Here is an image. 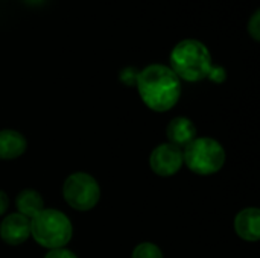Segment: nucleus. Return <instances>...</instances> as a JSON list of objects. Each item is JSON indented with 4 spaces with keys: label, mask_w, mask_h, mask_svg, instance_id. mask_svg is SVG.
<instances>
[{
    "label": "nucleus",
    "mask_w": 260,
    "mask_h": 258,
    "mask_svg": "<svg viewBox=\"0 0 260 258\" xmlns=\"http://www.w3.org/2000/svg\"><path fill=\"white\" fill-rule=\"evenodd\" d=\"M24 2H27V3H30V5H40V3H43L44 0H24Z\"/></svg>",
    "instance_id": "a211bd4d"
},
{
    "label": "nucleus",
    "mask_w": 260,
    "mask_h": 258,
    "mask_svg": "<svg viewBox=\"0 0 260 258\" xmlns=\"http://www.w3.org/2000/svg\"><path fill=\"white\" fill-rule=\"evenodd\" d=\"M210 81H213V82H216V84H221V82H224L225 79H227V71H225V68L222 67V65H212V68H210V71H209V76H207Z\"/></svg>",
    "instance_id": "2eb2a0df"
},
{
    "label": "nucleus",
    "mask_w": 260,
    "mask_h": 258,
    "mask_svg": "<svg viewBox=\"0 0 260 258\" xmlns=\"http://www.w3.org/2000/svg\"><path fill=\"white\" fill-rule=\"evenodd\" d=\"M149 166L160 176H172L183 166V151L171 143L158 144L151 152Z\"/></svg>",
    "instance_id": "423d86ee"
},
{
    "label": "nucleus",
    "mask_w": 260,
    "mask_h": 258,
    "mask_svg": "<svg viewBox=\"0 0 260 258\" xmlns=\"http://www.w3.org/2000/svg\"><path fill=\"white\" fill-rule=\"evenodd\" d=\"M72 234L73 228L69 217L58 210L44 208L30 219V236L43 248H64L70 242Z\"/></svg>",
    "instance_id": "7ed1b4c3"
},
{
    "label": "nucleus",
    "mask_w": 260,
    "mask_h": 258,
    "mask_svg": "<svg viewBox=\"0 0 260 258\" xmlns=\"http://www.w3.org/2000/svg\"><path fill=\"white\" fill-rule=\"evenodd\" d=\"M183 163L197 175H213L224 166L225 151L215 138L200 137L184 148Z\"/></svg>",
    "instance_id": "20e7f679"
},
{
    "label": "nucleus",
    "mask_w": 260,
    "mask_h": 258,
    "mask_svg": "<svg viewBox=\"0 0 260 258\" xmlns=\"http://www.w3.org/2000/svg\"><path fill=\"white\" fill-rule=\"evenodd\" d=\"M136 87L145 105L155 113L169 111L181 96V81L163 64H151L140 70Z\"/></svg>",
    "instance_id": "f257e3e1"
},
{
    "label": "nucleus",
    "mask_w": 260,
    "mask_h": 258,
    "mask_svg": "<svg viewBox=\"0 0 260 258\" xmlns=\"http://www.w3.org/2000/svg\"><path fill=\"white\" fill-rule=\"evenodd\" d=\"M236 234L247 242H257L260 237V211L259 208L251 207L242 210L235 217Z\"/></svg>",
    "instance_id": "6e6552de"
},
{
    "label": "nucleus",
    "mask_w": 260,
    "mask_h": 258,
    "mask_svg": "<svg viewBox=\"0 0 260 258\" xmlns=\"http://www.w3.org/2000/svg\"><path fill=\"white\" fill-rule=\"evenodd\" d=\"M133 258H165L161 249L149 242L140 243L136 246V249L133 251Z\"/></svg>",
    "instance_id": "f8f14e48"
},
{
    "label": "nucleus",
    "mask_w": 260,
    "mask_h": 258,
    "mask_svg": "<svg viewBox=\"0 0 260 258\" xmlns=\"http://www.w3.org/2000/svg\"><path fill=\"white\" fill-rule=\"evenodd\" d=\"M26 138L12 129L0 131V160H14L24 154L26 151Z\"/></svg>",
    "instance_id": "9d476101"
},
{
    "label": "nucleus",
    "mask_w": 260,
    "mask_h": 258,
    "mask_svg": "<svg viewBox=\"0 0 260 258\" xmlns=\"http://www.w3.org/2000/svg\"><path fill=\"white\" fill-rule=\"evenodd\" d=\"M248 33L251 35V38L254 41L260 40V11H254V14L251 15V18L248 20V26H247Z\"/></svg>",
    "instance_id": "4468645a"
},
{
    "label": "nucleus",
    "mask_w": 260,
    "mask_h": 258,
    "mask_svg": "<svg viewBox=\"0 0 260 258\" xmlns=\"http://www.w3.org/2000/svg\"><path fill=\"white\" fill-rule=\"evenodd\" d=\"M62 196L72 208L78 211H88L99 202L101 189L91 175L85 172H75L64 181Z\"/></svg>",
    "instance_id": "39448f33"
},
{
    "label": "nucleus",
    "mask_w": 260,
    "mask_h": 258,
    "mask_svg": "<svg viewBox=\"0 0 260 258\" xmlns=\"http://www.w3.org/2000/svg\"><path fill=\"white\" fill-rule=\"evenodd\" d=\"M30 236V220L18 213L6 216L0 224V237L5 243L17 246L24 243Z\"/></svg>",
    "instance_id": "0eeeda50"
},
{
    "label": "nucleus",
    "mask_w": 260,
    "mask_h": 258,
    "mask_svg": "<svg viewBox=\"0 0 260 258\" xmlns=\"http://www.w3.org/2000/svg\"><path fill=\"white\" fill-rule=\"evenodd\" d=\"M44 258H78L76 254H73L72 251L66 249V248H58V249H50Z\"/></svg>",
    "instance_id": "dca6fc26"
},
{
    "label": "nucleus",
    "mask_w": 260,
    "mask_h": 258,
    "mask_svg": "<svg viewBox=\"0 0 260 258\" xmlns=\"http://www.w3.org/2000/svg\"><path fill=\"white\" fill-rule=\"evenodd\" d=\"M15 205L18 210V214L27 217L29 220L32 217H35L41 210H44V201H43L41 195L30 189H26L18 193V196L15 199Z\"/></svg>",
    "instance_id": "9b49d317"
},
{
    "label": "nucleus",
    "mask_w": 260,
    "mask_h": 258,
    "mask_svg": "<svg viewBox=\"0 0 260 258\" xmlns=\"http://www.w3.org/2000/svg\"><path fill=\"white\" fill-rule=\"evenodd\" d=\"M166 134H168L169 143L180 148V149L186 148L192 140L197 138L195 137L197 135L195 125L187 117H175V119H172L169 126H168Z\"/></svg>",
    "instance_id": "1a4fd4ad"
},
{
    "label": "nucleus",
    "mask_w": 260,
    "mask_h": 258,
    "mask_svg": "<svg viewBox=\"0 0 260 258\" xmlns=\"http://www.w3.org/2000/svg\"><path fill=\"white\" fill-rule=\"evenodd\" d=\"M139 73L140 70L134 65H128L123 67L119 73V79L123 85L126 87H136L137 85V79H139Z\"/></svg>",
    "instance_id": "ddd939ff"
},
{
    "label": "nucleus",
    "mask_w": 260,
    "mask_h": 258,
    "mask_svg": "<svg viewBox=\"0 0 260 258\" xmlns=\"http://www.w3.org/2000/svg\"><path fill=\"white\" fill-rule=\"evenodd\" d=\"M9 207V199H8V195L5 192L0 190V216L5 214V211L8 210Z\"/></svg>",
    "instance_id": "f3484780"
},
{
    "label": "nucleus",
    "mask_w": 260,
    "mask_h": 258,
    "mask_svg": "<svg viewBox=\"0 0 260 258\" xmlns=\"http://www.w3.org/2000/svg\"><path fill=\"white\" fill-rule=\"evenodd\" d=\"M171 70L181 81L200 82L209 76L213 65L212 55L204 43L193 38L181 40L175 44L169 56Z\"/></svg>",
    "instance_id": "f03ea898"
}]
</instances>
